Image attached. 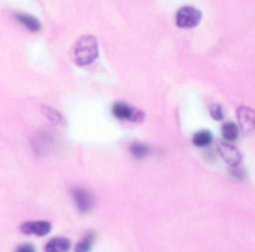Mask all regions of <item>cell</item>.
<instances>
[{"label":"cell","mask_w":255,"mask_h":252,"mask_svg":"<svg viewBox=\"0 0 255 252\" xmlns=\"http://www.w3.org/2000/svg\"><path fill=\"white\" fill-rule=\"evenodd\" d=\"M217 148L218 152L221 154V157L224 158V161L233 167H239L242 163V154L239 152L238 148H235L232 143H229L227 140H218L217 142Z\"/></svg>","instance_id":"cell-3"},{"label":"cell","mask_w":255,"mask_h":252,"mask_svg":"<svg viewBox=\"0 0 255 252\" xmlns=\"http://www.w3.org/2000/svg\"><path fill=\"white\" fill-rule=\"evenodd\" d=\"M212 140H214V136H212V133L208 131V130H200V131H197V133L193 136V143H194L196 146H200V148L211 145Z\"/></svg>","instance_id":"cell-10"},{"label":"cell","mask_w":255,"mask_h":252,"mask_svg":"<svg viewBox=\"0 0 255 252\" xmlns=\"http://www.w3.org/2000/svg\"><path fill=\"white\" fill-rule=\"evenodd\" d=\"M211 115H212V118H214V120H217V121L223 120L224 114H223V108H221V105H212V106H211Z\"/></svg>","instance_id":"cell-15"},{"label":"cell","mask_w":255,"mask_h":252,"mask_svg":"<svg viewBox=\"0 0 255 252\" xmlns=\"http://www.w3.org/2000/svg\"><path fill=\"white\" fill-rule=\"evenodd\" d=\"M130 152H131L136 158H143V157H146V155L149 154V148H148L146 145L140 143V142H134V143H131V146H130Z\"/></svg>","instance_id":"cell-13"},{"label":"cell","mask_w":255,"mask_h":252,"mask_svg":"<svg viewBox=\"0 0 255 252\" xmlns=\"http://www.w3.org/2000/svg\"><path fill=\"white\" fill-rule=\"evenodd\" d=\"M112 114L118 118V120H128V121H134V123H139L145 118V115L134 109V108H130L128 105L126 103H115L114 108H112Z\"/></svg>","instance_id":"cell-4"},{"label":"cell","mask_w":255,"mask_h":252,"mask_svg":"<svg viewBox=\"0 0 255 252\" xmlns=\"http://www.w3.org/2000/svg\"><path fill=\"white\" fill-rule=\"evenodd\" d=\"M238 118L244 128H247V130L255 128V111L242 106L241 109H238Z\"/></svg>","instance_id":"cell-7"},{"label":"cell","mask_w":255,"mask_h":252,"mask_svg":"<svg viewBox=\"0 0 255 252\" xmlns=\"http://www.w3.org/2000/svg\"><path fill=\"white\" fill-rule=\"evenodd\" d=\"M73 199H75V203H76L78 209L82 214H87L88 211H91V208H93V197H91V194L87 190L75 188L73 190Z\"/></svg>","instance_id":"cell-6"},{"label":"cell","mask_w":255,"mask_h":252,"mask_svg":"<svg viewBox=\"0 0 255 252\" xmlns=\"http://www.w3.org/2000/svg\"><path fill=\"white\" fill-rule=\"evenodd\" d=\"M15 252H36V250H34V247L31 244H22V245H19L16 248Z\"/></svg>","instance_id":"cell-16"},{"label":"cell","mask_w":255,"mask_h":252,"mask_svg":"<svg viewBox=\"0 0 255 252\" xmlns=\"http://www.w3.org/2000/svg\"><path fill=\"white\" fill-rule=\"evenodd\" d=\"M99 57L97 39L91 34L81 36L73 46V61L78 66H88Z\"/></svg>","instance_id":"cell-1"},{"label":"cell","mask_w":255,"mask_h":252,"mask_svg":"<svg viewBox=\"0 0 255 252\" xmlns=\"http://www.w3.org/2000/svg\"><path fill=\"white\" fill-rule=\"evenodd\" d=\"M202 19V12L194 6H184L176 12V25L181 28H193Z\"/></svg>","instance_id":"cell-2"},{"label":"cell","mask_w":255,"mask_h":252,"mask_svg":"<svg viewBox=\"0 0 255 252\" xmlns=\"http://www.w3.org/2000/svg\"><path fill=\"white\" fill-rule=\"evenodd\" d=\"M70 241L66 238H54L45 245V252H69L70 251Z\"/></svg>","instance_id":"cell-8"},{"label":"cell","mask_w":255,"mask_h":252,"mask_svg":"<svg viewBox=\"0 0 255 252\" xmlns=\"http://www.w3.org/2000/svg\"><path fill=\"white\" fill-rule=\"evenodd\" d=\"M94 233L93 232H88L87 236L79 241L76 244V248H75V252H90L91 251V247H93V242H94Z\"/></svg>","instance_id":"cell-12"},{"label":"cell","mask_w":255,"mask_h":252,"mask_svg":"<svg viewBox=\"0 0 255 252\" xmlns=\"http://www.w3.org/2000/svg\"><path fill=\"white\" fill-rule=\"evenodd\" d=\"M15 19L22 24L25 28H28L30 31H39L40 30V21L28 13H21V12H16L15 13Z\"/></svg>","instance_id":"cell-9"},{"label":"cell","mask_w":255,"mask_h":252,"mask_svg":"<svg viewBox=\"0 0 255 252\" xmlns=\"http://www.w3.org/2000/svg\"><path fill=\"white\" fill-rule=\"evenodd\" d=\"M42 111H43V114L46 115V118H48L49 121H52V123H55V124H58V123L61 121V115H60L57 111H54V109H51V108H46V106H43Z\"/></svg>","instance_id":"cell-14"},{"label":"cell","mask_w":255,"mask_h":252,"mask_svg":"<svg viewBox=\"0 0 255 252\" xmlns=\"http://www.w3.org/2000/svg\"><path fill=\"white\" fill-rule=\"evenodd\" d=\"M223 131V137L227 142H235L239 136V127L235 123H226L221 128Z\"/></svg>","instance_id":"cell-11"},{"label":"cell","mask_w":255,"mask_h":252,"mask_svg":"<svg viewBox=\"0 0 255 252\" xmlns=\"http://www.w3.org/2000/svg\"><path fill=\"white\" fill-rule=\"evenodd\" d=\"M21 232L24 235L45 236L51 232V223H48V221H27L21 226Z\"/></svg>","instance_id":"cell-5"}]
</instances>
